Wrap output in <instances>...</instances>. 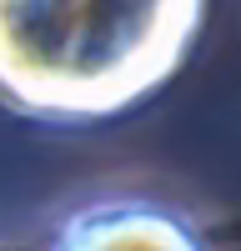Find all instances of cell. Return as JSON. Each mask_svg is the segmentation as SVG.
I'll list each match as a JSON object with an SVG mask.
<instances>
[{"label": "cell", "instance_id": "1", "mask_svg": "<svg viewBox=\"0 0 241 251\" xmlns=\"http://www.w3.org/2000/svg\"><path fill=\"white\" fill-rule=\"evenodd\" d=\"M206 0H0V106L50 126L136 111L186 66Z\"/></svg>", "mask_w": 241, "mask_h": 251}, {"label": "cell", "instance_id": "2", "mask_svg": "<svg viewBox=\"0 0 241 251\" xmlns=\"http://www.w3.org/2000/svg\"><path fill=\"white\" fill-rule=\"evenodd\" d=\"M50 251H211L201 226L151 196H100L55 226Z\"/></svg>", "mask_w": 241, "mask_h": 251}]
</instances>
